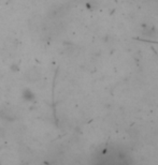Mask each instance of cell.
Returning <instances> with one entry per match:
<instances>
[{
    "label": "cell",
    "instance_id": "6da1fadb",
    "mask_svg": "<svg viewBox=\"0 0 158 165\" xmlns=\"http://www.w3.org/2000/svg\"><path fill=\"white\" fill-rule=\"evenodd\" d=\"M23 97L25 98L26 101H32L35 99V93L29 89H25L24 92H23Z\"/></svg>",
    "mask_w": 158,
    "mask_h": 165
}]
</instances>
